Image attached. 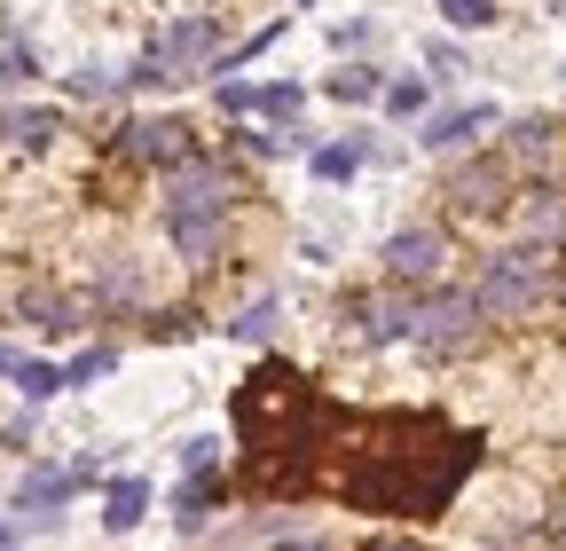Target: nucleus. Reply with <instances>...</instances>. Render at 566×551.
<instances>
[{
	"instance_id": "f257e3e1",
	"label": "nucleus",
	"mask_w": 566,
	"mask_h": 551,
	"mask_svg": "<svg viewBox=\"0 0 566 551\" xmlns=\"http://www.w3.org/2000/svg\"><path fill=\"white\" fill-rule=\"evenodd\" d=\"M346 426V472L338 489L363 512H401V520H433L449 497L472 480L480 441L441 426V418H338Z\"/></svg>"
},
{
	"instance_id": "f03ea898",
	"label": "nucleus",
	"mask_w": 566,
	"mask_h": 551,
	"mask_svg": "<svg viewBox=\"0 0 566 551\" xmlns=\"http://www.w3.org/2000/svg\"><path fill=\"white\" fill-rule=\"evenodd\" d=\"M237 205H244V174L221 166V158H181L166 174V237L189 268H221L229 252V221H237Z\"/></svg>"
},
{
	"instance_id": "7ed1b4c3",
	"label": "nucleus",
	"mask_w": 566,
	"mask_h": 551,
	"mask_svg": "<svg viewBox=\"0 0 566 551\" xmlns=\"http://www.w3.org/2000/svg\"><path fill=\"white\" fill-rule=\"evenodd\" d=\"M229 418H237V434L252 441V457H275V449H300L323 418H315V386L292 371V363H260L244 386H237V402H229Z\"/></svg>"
},
{
	"instance_id": "20e7f679",
	"label": "nucleus",
	"mask_w": 566,
	"mask_h": 551,
	"mask_svg": "<svg viewBox=\"0 0 566 551\" xmlns=\"http://www.w3.org/2000/svg\"><path fill=\"white\" fill-rule=\"evenodd\" d=\"M558 284H566V252H551V245H504L480 268L472 308H480V323H527L535 308L558 300Z\"/></svg>"
},
{
	"instance_id": "39448f33",
	"label": "nucleus",
	"mask_w": 566,
	"mask_h": 551,
	"mask_svg": "<svg viewBox=\"0 0 566 551\" xmlns=\"http://www.w3.org/2000/svg\"><path fill=\"white\" fill-rule=\"evenodd\" d=\"M221 48H229L221 17H212V9H189V17H174V24H158L150 40H142V55H134L126 87H134V95H158V87L205 80L212 63H221Z\"/></svg>"
},
{
	"instance_id": "423d86ee",
	"label": "nucleus",
	"mask_w": 566,
	"mask_h": 551,
	"mask_svg": "<svg viewBox=\"0 0 566 551\" xmlns=\"http://www.w3.org/2000/svg\"><path fill=\"white\" fill-rule=\"evenodd\" d=\"M111 158H118V166H158V174H174L181 158H197V134H189L181 118H118V126H111Z\"/></svg>"
},
{
	"instance_id": "0eeeda50",
	"label": "nucleus",
	"mask_w": 566,
	"mask_h": 551,
	"mask_svg": "<svg viewBox=\"0 0 566 551\" xmlns=\"http://www.w3.org/2000/svg\"><path fill=\"white\" fill-rule=\"evenodd\" d=\"M480 339V308H472V292H433V300H417V323H409V347H424V355H464Z\"/></svg>"
},
{
	"instance_id": "6e6552de",
	"label": "nucleus",
	"mask_w": 566,
	"mask_h": 551,
	"mask_svg": "<svg viewBox=\"0 0 566 551\" xmlns=\"http://www.w3.org/2000/svg\"><path fill=\"white\" fill-rule=\"evenodd\" d=\"M103 480V465L95 457H71V465H32L24 480H17V512L40 528V520H55V505H71L80 489H95Z\"/></svg>"
},
{
	"instance_id": "1a4fd4ad",
	"label": "nucleus",
	"mask_w": 566,
	"mask_h": 551,
	"mask_svg": "<svg viewBox=\"0 0 566 551\" xmlns=\"http://www.w3.org/2000/svg\"><path fill=\"white\" fill-rule=\"evenodd\" d=\"M512 181H520V174H512L504 158H472V166H457V174H449V189H441V197L457 205L464 221H488V214H504Z\"/></svg>"
},
{
	"instance_id": "9d476101",
	"label": "nucleus",
	"mask_w": 566,
	"mask_h": 551,
	"mask_svg": "<svg viewBox=\"0 0 566 551\" xmlns=\"http://www.w3.org/2000/svg\"><path fill=\"white\" fill-rule=\"evenodd\" d=\"M449 268V237L441 229H401V237H386V284H433V276Z\"/></svg>"
},
{
	"instance_id": "9b49d317",
	"label": "nucleus",
	"mask_w": 566,
	"mask_h": 551,
	"mask_svg": "<svg viewBox=\"0 0 566 551\" xmlns=\"http://www.w3.org/2000/svg\"><path fill=\"white\" fill-rule=\"evenodd\" d=\"M346 315H354V331H363V347H401L409 323H417V300H409L401 284H386V292H370V300H354Z\"/></svg>"
},
{
	"instance_id": "f8f14e48",
	"label": "nucleus",
	"mask_w": 566,
	"mask_h": 551,
	"mask_svg": "<svg viewBox=\"0 0 566 551\" xmlns=\"http://www.w3.org/2000/svg\"><path fill=\"white\" fill-rule=\"evenodd\" d=\"M488 126H495V103H457V111H433V118H424V126H417V143L449 158V150H472Z\"/></svg>"
},
{
	"instance_id": "ddd939ff",
	"label": "nucleus",
	"mask_w": 566,
	"mask_h": 551,
	"mask_svg": "<svg viewBox=\"0 0 566 551\" xmlns=\"http://www.w3.org/2000/svg\"><path fill=\"white\" fill-rule=\"evenodd\" d=\"M95 308H111V315H142V308H150V268H142L134 252H111L103 276H95Z\"/></svg>"
},
{
	"instance_id": "4468645a",
	"label": "nucleus",
	"mask_w": 566,
	"mask_h": 551,
	"mask_svg": "<svg viewBox=\"0 0 566 551\" xmlns=\"http://www.w3.org/2000/svg\"><path fill=\"white\" fill-rule=\"evenodd\" d=\"M504 158L512 174H551L558 166V118H512V134H504Z\"/></svg>"
},
{
	"instance_id": "2eb2a0df",
	"label": "nucleus",
	"mask_w": 566,
	"mask_h": 551,
	"mask_svg": "<svg viewBox=\"0 0 566 551\" xmlns=\"http://www.w3.org/2000/svg\"><path fill=\"white\" fill-rule=\"evenodd\" d=\"M520 245H551V252H566V189H551V181L520 189Z\"/></svg>"
},
{
	"instance_id": "dca6fc26",
	"label": "nucleus",
	"mask_w": 566,
	"mask_h": 551,
	"mask_svg": "<svg viewBox=\"0 0 566 551\" xmlns=\"http://www.w3.org/2000/svg\"><path fill=\"white\" fill-rule=\"evenodd\" d=\"M17 315H24V323H40L48 339H71V331H87L95 300H80V292H24V300H17Z\"/></svg>"
},
{
	"instance_id": "f3484780",
	"label": "nucleus",
	"mask_w": 566,
	"mask_h": 551,
	"mask_svg": "<svg viewBox=\"0 0 566 551\" xmlns=\"http://www.w3.org/2000/svg\"><path fill=\"white\" fill-rule=\"evenodd\" d=\"M142 512H150V480H142V472H134V480H111V489H103V528H111V536H134Z\"/></svg>"
},
{
	"instance_id": "a211bd4d",
	"label": "nucleus",
	"mask_w": 566,
	"mask_h": 551,
	"mask_svg": "<svg viewBox=\"0 0 566 551\" xmlns=\"http://www.w3.org/2000/svg\"><path fill=\"white\" fill-rule=\"evenodd\" d=\"M480 536L488 543H520V536H535V505H527V489H504L488 505V520H480Z\"/></svg>"
},
{
	"instance_id": "6ab92c4d",
	"label": "nucleus",
	"mask_w": 566,
	"mask_h": 551,
	"mask_svg": "<svg viewBox=\"0 0 566 551\" xmlns=\"http://www.w3.org/2000/svg\"><path fill=\"white\" fill-rule=\"evenodd\" d=\"M55 134H63L55 111H0V143H9V150H48Z\"/></svg>"
},
{
	"instance_id": "aec40b11",
	"label": "nucleus",
	"mask_w": 566,
	"mask_h": 551,
	"mask_svg": "<svg viewBox=\"0 0 566 551\" xmlns=\"http://www.w3.org/2000/svg\"><path fill=\"white\" fill-rule=\"evenodd\" d=\"M221 497H229V489H221V472H197V480H181V497H174V505H181V528L197 536L212 512H221Z\"/></svg>"
},
{
	"instance_id": "412c9836",
	"label": "nucleus",
	"mask_w": 566,
	"mask_h": 551,
	"mask_svg": "<svg viewBox=\"0 0 566 551\" xmlns=\"http://www.w3.org/2000/svg\"><path fill=\"white\" fill-rule=\"evenodd\" d=\"M275 315H283V300H275V292H260V300H244V308H237L229 339H244V347H268V339H275Z\"/></svg>"
},
{
	"instance_id": "4be33fe9",
	"label": "nucleus",
	"mask_w": 566,
	"mask_h": 551,
	"mask_svg": "<svg viewBox=\"0 0 566 551\" xmlns=\"http://www.w3.org/2000/svg\"><path fill=\"white\" fill-rule=\"evenodd\" d=\"M323 95H331V103H370V95H386V80L370 72V63H346V72L323 80Z\"/></svg>"
},
{
	"instance_id": "5701e85b",
	"label": "nucleus",
	"mask_w": 566,
	"mask_h": 551,
	"mask_svg": "<svg viewBox=\"0 0 566 551\" xmlns=\"http://www.w3.org/2000/svg\"><path fill=\"white\" fill-rule=\"evenodd\" d=\"M363 166H370V143H331V150H315V174H323V181H354Z\"/></svg>"
},
{
	"instance_id": "b1692460",
	"label": "nucleus",
	"mask_w": 566,
	"mask_h": 551,
	"mask_svg": "<svg viewBox=\"0 0 566 551\" xmlns=\"http://www.w3.org/2000/svg\"><path fill=\"white\" fill-rule=\"evenodd\" d=\"M40 72V63H32V40L24 32H0V87H24Z\"/></svg>"
},
{
	"instance_id": "393cba45",
	"label": "nucleus",
	"mask_w": 566,
	"mask_h": 551,
	"mask_svg": "<svg viewBox=\"0 0 566 551\" xmlns=\"http://www.w3.org/2000/svg\"><path fill=\"white\" fill-rule=\"evenodd\" d=\"M9 386H17L24 402H48V394H63V363H32V355H24V371H17Z\"/></svg>"
},
{
	"instance_id": "a878e982",
	"label": "nucleus",
	"mask_w": 566,
	"mask_h": 551,
	"mask_svg": "<svg viewBox=\"0 0 566 551\" xmlns=\"http://www.w3.org/2000/svg\"><path fill=\"white\" fill-rule=\"evenodd\" d=\"M300 103H307V95H300L292 80H275V87H260V103H252V111H260L268 126H292V118H300Z\"/></svg>"
},
{
	"instance_id": "bb28decb",
	"label": "nucleus",
	"mask_w": 566,
	"mask_h": 551,
	"mask_svg": "<svg viewBox=\"0 0 566 551\" xmlns=\"http://www.w3.org/2000/svg\"><path fill=\"white\" fill-rule=\"evenodd\" d=\"M111 363H118L111 347H87V355H71V363H63V386H95V378H103Z\"/></svg>"
},
{
	"instance_id": "cd10ccee",
	"label": "nucleus",
	"mask_w": 566,
	"mask_h": 551,
	"mask_svg": "<svg viewBox=\"0 0 566 551\" xmlns=\"http://www.w3.org/2000/svg\"><path fill=\"white\" fill-rule=\"evenodd\" d=\"M386 111L394 118H424V80H386Z\"/></svg>"
},
{
	"instance_id": "c85d7f7f",
	"label": "nucleus",
	"mask_w": 566,
	"mask_h": 551,
	"mask_svg": "<svg viewBox=\"0 0 566 551\" xmlns=\"http://www.w3.org/2000/svg\"><path fill=\"white\" fill-rule=\"evenodd\" d=\"M441 17L457 32H480V24H495V0H441Z\"/></svg>"
},
{
	"instance_id": "c756f323",
	"label": "nucleus",
	"mask_w": 566,
	"mask_h": 551,
	"mask_svg": "<svg viewBox=\"0 0 566 551\" xmlns=\"http://www.w3.org/2000/svg\"><path fill=\"white\" fill-rule=\"evenodd\" d=\"M118 87H126L118 72H71V95H80V103H111Z\"/></svg>"
},
{
	"instance_id": "7c9ffc66",
	"label": "nucleus",
	"mask_w": 566,
	"mask_h": 551,
	"mask_svg": "<svg viewBox=\"0 0 566 551\" xmlns=\"http://www.w3.org/2000/svg\"><path fill=\"white\" fill-rule=\"evenodd\" d=\"M181 472H189V480H197V472H221V441H205V434L181 441Z\"/></svg>"
},
{
	"instance_id": "2f4dec72",
	"label": "nucleus",
	"mask_w": 566,
	"mask_h": 551,
	"mask_svg": "<svg viewBox=\"0 0 566 551\" xmlns=\"http://www.w3.org/2000/svg\"><path fill=\"white\" fill-rule=\"evenodd\" d=\"M424 72H433V80H457V72H464V55H457L449 40H433V48H424Z\"/></svg>"
},
{
	"instance_id": "473e14b6",
	"label": "nucleus",
	"mask_w": 566,
	"mask_h": 551,
	"mask_svg": "<svg viewBox=\"0 0 566 551\" xmlns=\"http://www.w3.org/2000/svg\"><path fill=\"white\" fill-rule=\"evenodd\" d=\"M252 103H260V87H244V80H229V87H221V111H229V118H244Z\"/></svg>"
},
{
	"instance_id": "72a5a7b5",
	"label": "nucleus",
	"mask_w": 566,
	"mask_h": 551,
	"mask_svg": "<svg viewBox=\"0 0 566 551\" xmlns=\"http://www.w3.org/2000/svg\"><path fill=\"white\" fill-rule=\"evenodd\" d=\"M275 551H338V543H323V536H283Z\"/></svg>"
},
{
	"instance_id": "f704fd0d",
	"label": "nucleus",
	"mask_w": 566,
	"mask_h": 551,
	"mask_svg": "<svg viewBox=\"0 0 566 551\" xmlns=\"http://www.w3.org/2000/svg\"><path fill=\"white\" fill-rule=\"evenodd\" d=\"M24 371V347H9V339H0V378H17Z\"/></svg>"
},
{
	"instance_id": "c9c22d12",
	"label": "nucleus",
	"mask_w": 566,
	"mask_h": 551,
	"mask_svg": "<svg viewBox=\"0 0 566 551\" xmlns=\"http://www.w3.org/2000/svg\"><path fill=\"white\" fill-rule=\"evenodd\" d=\"M370 551H424V543H401V536H378Z\"/></svg>"
},
{
	"instance_id": "e433bc0d",
	"label": "nucleus",
	"mask_w": 566,
	"mask_h": 551,
	"mask_svg": "<svg viewBox=\"0 0 566 551\" xmlns=\"http://www.w3.org/2000/svg\"><path fill=\"white\" fill-rule=\"evenodd\" d=\"M551 543H558V551H566V505H558V512H551Z\"/></svg>"
},
{
	"instance_id": "4c0bfd02",
	"label": "nucleus",
	"mask_w": 566,
	"mask_h": 551,
	"mask_svg": "<svg viewBox=\"0 0 566 551\" xmlns=\"http://www.w3.org/2000/svg\"><path fill=\"white\" fill-rule=\"evenodd\" d=\"M9 536H17V528H0V551H9Z\"/></svg>"
}]
</instances>
